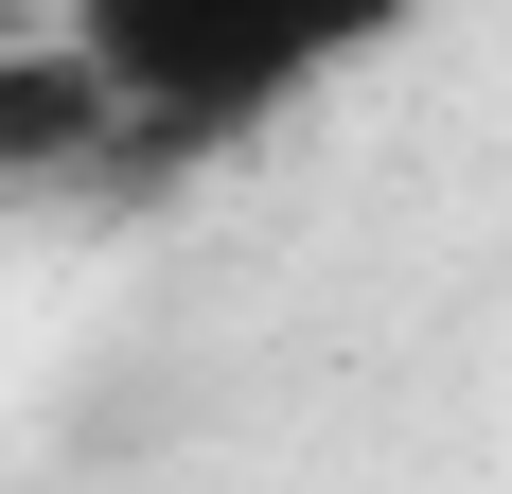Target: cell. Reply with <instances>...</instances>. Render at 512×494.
Segmentation results:
<instances>
[{"label": "cell", "instance_id": "cell-1", "mask_svg": "<svg viewBox=\"0 0 512 494\" xmlns=\"http://www.w3.org/2000/svg\"><path fill=\"white\" fill-rule=\"evenodd\" d=\"M407 18L424 0H53V36L89 53L106 124H124V195L265 142L301 89H336V71L389 53Z\"/></svg>", "mask_w": 512, "mask_h": 494}, {"label": "cell", "instance_id": "cell-2", "mask_svg": "<svg viewBox=\"0 0 512 494\" xmlns=\"http://www.w3.org/2000/svg\"><path fill=\"white\" fill-rule=\"evenodd\" d=\"M0 195H124V124H106L89 53L53 36H0Z\"/></svg>", "mask_w": 512, "mask_h": 494}]
</instances>
